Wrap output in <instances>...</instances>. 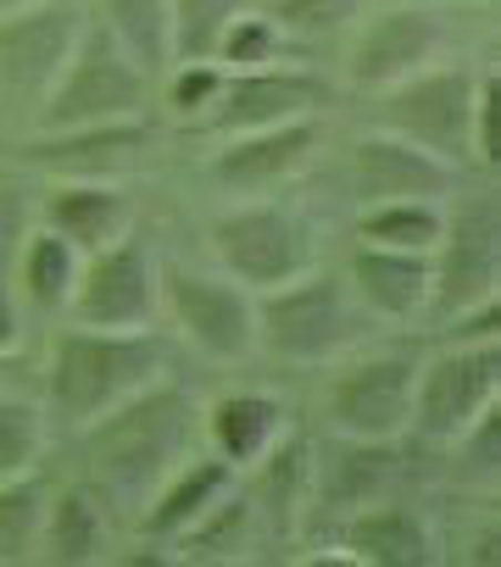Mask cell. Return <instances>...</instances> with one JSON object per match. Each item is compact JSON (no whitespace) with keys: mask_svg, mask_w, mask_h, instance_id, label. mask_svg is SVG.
I'll return each instance as SVG.
<instances>
[{"mask_svg":"<svg viewBox=\"0 0 501 567\" xmlns=\"http://www.w3.org/2000/svg\"><path fill=\"white\" fill-rule=\"evenodd\" d=\"M12 7H29V0H0V12H12Z\"/></svg>","mask_w":501,"mask_h":567,"instance_id":"836d02e7","label":"cell"},{"mask_svg":"<svg viewBox=\"0 0 501 567\" xmlns=\"http://www.w3.org/2000/svg\"><path fill=\"white\" fill-rule=\"evenodd\" d=\"M79 34L84 18L62 0H29L0 12V117H40Z\"/></svg>","mask_w":501,"mask_h":567,"instance_id":"5b68a950","label":"cell"},{"mask_svg":"<svg viewBox=\"0 0 501 567\" xmlns=\"http://www.w3.org/2000/svg\"><path fill=\"white\" fill-rule=\"evenodd\" d=\"M212 245H217V261L228 267V278L250 296L279 290V284H290L313 267V228L296 212L263 206V200L223 212L212 223Z\"/></svg>","mask_w":501,"mask_h":567,"instance_id":"52a82bcc","label":"cell"},{"mask_svg":"<svg viewBox=\"0 0 501 567\" xmlns=\"http://www.w3.org/2000/svg\"><path fill=\"white\" fill-rule=\"evenodd\" d=\"M351 296L390 323H407L429 307V256L423 250H390V245H357L351 256Z\"/></svg>","mask_w":501,"mask_h":567,"instance_id":"e0dca14e","label":"cell"},{"mask_svg":"<svg viewBox=\"0 0 501 567\" xmlns=\"http://www.w3.org/2000/svg\"><path fill=\"white\" fill-rule=\"evenodd\" d=\"M379 123H385V134H401L418 151L457 167V162L473 156V140H468V128H473V79L457 73V68H418L401 84L385 90Z\"/></svg>","mask_w":501,"mask_h":567,"instance_id":"ba28073f","label":"cell"},{"mask_svg":"<svg viewBox=\"0 0 501 567\" xmlns=\"http://www.w3.org/2000/svg\"><path fill=\"white\" fill-rule=\"evenodd\" d=\"M178 73H173V106L184 112V117H195V112H206L212 106V95L223 90V68L217 62H173Z\"/></svg>","mask_w":501,"mask_h":567,"instance_id":"4dcf8cb0","label":"cell"},{"mask_svg":"<svg viewBox=\"0 0 501 567\" xmlns=\"http://www.w3.org/2000/svg\"><path fill=\"white\" fill-rule=\"evenodd\" d=\"M313 101H318V84L313 79L274 73V68H245V73L223 79V90L212 95L206 128L223 134V140L228 134H250V128H274V123L307 117Z\"/></svg>","mask_w":501,"mask_h":567,"instance_id":"9a60e30c","label":"cell"},{"mask_svg":"<svg viewBox=\"0 0 501 567\" xmlns=\"http://www.w3.org/2000/svg\"><path fill=\"white\" fill-rule=\"evenodd\" d=\"M495 390H501V351L495 334L484 340H457L451 351L418 362V384H412V423L440 440L457 445L462 434H473V423L484 412H495Z\"/></svg>","mask_w":501,"mask_h":567,"instance_id":"8992f818","label":"cell"},{"mask_svg":"<svg viewBox=\"0 0 501 567\" xmlns=\"http://www.w3.org/2000/svg\"><path fill=\"white\" fill-rule=\"evenodd\" d=\"M274 51H279V23H274V18H257V12H239V18L223 29L212 62L228 68V73H245V68H268Z\"/></svg>","mask_w":501,"mask_h":567,"instance_id":"83f0119b","label":"cell"},{"mask_svg":"<svg viewBox=\"0 0 501 567\" xmlns=\"http://www.w3.org/2000/svg\"><path fill=\"white\" fill-rule=\"evenodd\" d=\"M362 7V0H279V29H290V34H329V29H340L351 12Z\"/></svg>","mask_w":501,"mask_h":567,"instance_id":"f546056e","label":"cell"},{"mask_svg":"<svg viewBox=\"0 0 501 567\" xmlns=\"http://www.w3.org/2000/svg\"><path fill=\"white\" fill-rule=\"evenodd\" d=\"M412 384H418V362L401 351L346 362L329 384L335 434L351 445H390L412 423Z\"/></svg>","mask_w":501,"mask_h":567,"instance_id":"30bf717a","label":"cell"},{"mask_svg":"<svg viewBox=\"0 0 501 567\" xmlns=\"http://www.w3.org/2000/svg\"><path fill=\"white\" fill-rule=\"evenodd\" d=\"M440 223H446V212L434 206V200H418V195H407V200H374L368 212H362V223H357V234L368 239V245H390V250H434V239H440Z\"/></svg>","mask_w":501,"mask_h":567,"instance_id":"cb8c5ba5","label":"cell"},{"mask_svg":"<svg viewBox=\"0 0 501 567\" xmlns=\"http://www.w3.org/2000/svg\"><path fill=\"white\" fill-rule=\"evenodd\" d=\"M40 451H45V412L34 401L0 395V484L29 478Z\"/></svg>","mask_w":501,"mask_h":567,"instance_id":"484cf974","label":"cell"},{"mask_svg":"<svg viewBox=\"0 0 501 567\" xmlns=\"http://www.w3.org/2000/svg\"><path fill=\"white\" fill-rule=\"evenodd\" d=\"M167 307H173V323L184 329V340L212 362H245L257 351V307H250V296L234 278L173 267L167 272Z\"/></svg>","mask_w":501,"mask_h":567,"instance_id":"8fae6325","label":"cell"},{"mask_svg":"<svg viewBox=\"0 0 501 567\" xmlns=\"http://www.w3.org/2000/svg\"><path fill=\"white\" fill-rule=\"evenodd\" d=\"M245 12V0H173V62H212L223 29Z\"/></svg>","mask_w":501,"mask_h":567,"instance_id":"d4e9b609","label":"cell"},{"mask_svg":"<svg viewBox=\"0 0 501 567\" xmlns=\"http://www.w3.org/2000/svg\"><path fill=\"white\" fill-rule=\"evenodd\" d=\"M68 301H73V318L90 329H145L156 312V278H151L145 245L123 234L90 250V261H79Z\"/></svg>","mask_w":501,"mask_h":567,"instance_id":"7c38bea8","label":"cell"},{"mask_svg":"<svg viewBox=\"0 0 501 567\" xmlns=\"http://www.w3.org/2000/svg\"><path fill=\"white\" fill-rule=\"evenodd\" d=\"M190 429H195L190 395L151 384V390L117 401L112 412H101L95 423H84L90 478L112 501H151V489L184 462Z\"/></svg>","mask_w":501,"mask_h":567,"instance_id":"6da1fadb","label":"cell"},{"mask_svg":"<svg viewBox=\"0 0 501 567\" xmlns=\"http://www.w3.org/2000/svg\"><path fill=\"white\" fill-rule=\"evenodd\" d=\"M18 278H23V296L34 307H62L73 296V278H79V245L62 239L51 223L45 228H29L23 245H18Z\"/></svg>","mask_w":501,"mask_h":567,"instance_id":"603a6c76","label":"cell"},{"mask_svg":"<svg viewBox=\"0 0 501 567\" xmlns=\"http://www.w3.org/2000/svg\"><path fill=\"white\" fill-rule=\"evenodd\" d=\"M106 34L129 51L140 73L173 68V0H101Z\"/></svg>","mask_w":501,"mask_h":567,"instance_id":"7402d4cb","label":"cell"},{"mask_svg":"<svg viewBox=\"0 0 501 567\" xmlns=\"http://www.w3.org/2000/svg\"><path fill=\"white\" fill-rule=\"evenodd\" d=\"M151 95V73H140L129 62V51L106 34V29H84L57 90L40 106V128L45 134H68V128H106V123H134L145 112Z\"/></svg>","mask_w":501,"mask_h":567,"instance_id":"277c9868","label":"cell"},{"mask_svg":"<svg viewBox=\"0 0 501 567\" xmlns=\"http://www.w3.org/2000/svg\"><path fill=\"white\" fill-rule=\"evenodd\" d=\"M40 539L57 561H90L101 550V512L90 495H62L45 523H40Z\"/></svg>","mask_w":501,"mask_h":567,"instance_id":"4316f807","label":"cell"},{"mask_svg":"<svg viewBox=\"0 0 501 567\" xmlns=\"http://www.w3.org/2000/svg\"><path fill=\"white\" fill-rule=\"evenodd\" d=\"M212 440L228 467H257L279 440V406L268 395H223L212 406Z\"/></svg>","mask_w":501,"mask_h":567,"instance_id":"44dd1931","label":"cell"},{"mask_svg":"<svg viewBox=\"0 0 501 567\" xmlns=\"http://www.w3.org/2000/svg\"><path fill=\"white\" fill-rule=\"evenodd\" d=\"M451 178H457L451 162L418 151V145L401 140V134H362V140L351 145V184H357V195H362L368 206H374V200H407V195L434 200V195L451 189Z\"/></svg>","mask_w":501,"mask_h":567,"instance_id":"5bb4252c","label":"cell"},{"mask_svg":"<svg viewBox=\"0 0 501 567\" xmlns=\"http://www.w3.org/2000/svg\"><path fill=\"white\" fill-rule=\"evenodd\" d=\"M362 340V312L351 301V284L329 272H301L257 301V346L279 362H335Z\"/></svg>","mask_w":501,"mask_h":567,"instance_id":"3957f363","label":"cell"},{"mask_svg":"<svg viewBox=\"0 0 501 567\" xmlns=\"http://www.w3.org/2000/svg\"><path fill=\"white\" fill-rule=\"evenodd\" d=\"M167 373V346L151 329H68L51 346V368H45V395L51 412L73 429L95 423L101 412H112L117 401L162 384Z\"/></svg>","mask_w":501,"mask_h":567,"instance_id":"7a4b0ae2","label":"cell"},{"mask_svg":"<svg viewBox=\"0 0 501 567\" xmlns=\"http://www.w3.org/2000/svg\"><path fill=\"white\" fill-rule=\"evenodd\" d=\"M495 272H501V223L495 200H462L429 250V307L446 318H462L484 301H495Z\"/></svg>","mask_w":501,"mask_h":567,"instance_id":"9c48e42d","label":"cell"},{"mask_svg":"<svg viewBox=\"0 0 501 567\" xmlns=\"http://www.w3.org/2000/svg\"><path fill=\"white\" fill-rule=\"evenodd\" d=\"M346 550L368 567H423L429 550V528L418 512L407 506H368L346 523Z\"/></svg>","mask_w":501,"mask_h":567,"instance_id":"d6986e66","label":"cell"},{"mask_svg":"<svg viewBox=\"0 0 501 567\" xmlns=\"http://www.w3.org/2000/svg\"><path fill=\"white\" fill-rule=\"evenodd\" d=\"M318 145V123L313 117H290L274 128H250V134H228V145L212 156V178L239 189V195H257L279 178H290Z\"/></svg>","mask_w":501,"mask_h":567,"instance_id":"2e32d148","label":"cell"},{"mask_svg":"<svg viewBox=\"0 0 501 567\" xmlns=\"http://www.w3.org/2000/svg\"><path fill=\"white\" fill-rule=\"evenodd\" d=\"M40 523H45L40 484H29V478H18V484H0V561L29 556V545H34Z\"/></svg>","mask_w":501,"mask_h":567,"instance_id":"f1b7e54d","label":"cell"},{"mask_svg":"<svg viewBox=\"0 0 501 567\" xmlns=\"http://www.w3.org/2000/svg\"><path fill=\"white\" fill-rule=\"evenodd\" d=\"M34 228V217H29V195L23 189H12V184H0V278L12 272V261H18V245H23V234Z\"/></svg>","mask_w":501,"mask_h":567,"instance_id":"1f68e13d","label":"cell"},{"mask_svg":"<svg viewBox=\"0 0 501 567\" xmlns=\"http://www.w3.org/2000/svg\"><path fill=\"white\" fill-rule=\"evenodd\" d=\"M45 223L62 239H73L79 250H101V245L129 234V200L117 189H101V184H73L45 206Z\"/></svg>","mask_w":501,"mask_h":567,"instance_id":"ffe728a7","label":"cell"},{"mask_svg":"<svg viewBox=\"0 0 501 567\" xmlns=\"http://www.w3.org/2000/svg\"><path fill=\"white\" fill-rule=\"evenodd\" d=\"M234 489V467L223 456H206V462H178L145 501V534H184V528H201Z\"/></svg>","mask_w":501,"mask_h":567,"instance_id":"ac0fdd59","label":"cell"},{"mask_svg":"<svg viewBox=\"0 0 501 567\" xmlns=\"http://www.w3.org/2000/svg\"><path fill=\"white\" fill-rule=\"evenodd\" d=\"M440 34L446 29H440V18L429 7H390V12H379L357 34V45H351V84L357 90H390V84H401L407 73H418V68L434 62Z\"/></svg>","mask_w":501,"mask_h":567,"instance_id":"4fadbf2b","label":"cell"},{"mask_svg":"<svg viewBox=\"0 0 501 567\" xmlns=\"http://www.w3.org/2000/svg\"><path fill=\"white\" fill-rule=\"evenodd\" d=\"M468 140H473V156L484 167H495V73H484L473 84V128H468Z\"/></svg>","mask_w":501,"mask_h":567,"instance_id":"d6a6232c","label":"cell"}]
</instances>
